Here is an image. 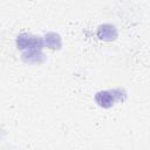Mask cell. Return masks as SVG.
<instances>
[{
    "label": "cell",
    "instance_id": "obj_1",
    "mask_svg": "<svg viewBox=\"0 0 150 150\" xmlns=\"http://www.w3.org/2000/svg\"><path fill=\"white\" fill-rule=\"evenodd\" d=\"M18 49H42L43 40L41 36H34L28 33H21L16 36Z\"/></svg>",
    "mask_w": 150,
    "mask_h": 150
},
{
    "label": "cell",
    "instance_id": "obj_2",
    "mask_svg": "<svg viewBox=\"0 0 150 150\" xmlns=\"http://www.w3.org/2000/svg\"><path fill=\"white\" fill-rule=\"evenodd\" d=\"M117 29L110 23H103L97 28V36L103 41H114L117 39Z\"/></svg>",
    "mask_w": 150,
    "mask_h": 150
},
{
    "label": "cell",
    "instance_id": "obj_3",
    "mask_svg": "<svg viewBox=\"0 0 150 150\" xmlns=\"http://www.w3.org/2000/svg\"><path fill=\"white\" fill-rule=\"evenodd\" d=\"M95 101L96 103L102 107V108H110L114 105L116 98L114 96V94L111 91H107V90H102V91H98L96 93L95 95Z\"/></svg>",
    "mask_w": 150,
    "mask_h": 150
},
{
    "label": "cell",
    "instance_id": "obj_4",
    "mask_svg": "<svg viewBox=\"0 0 150 150\" xmlns=\"http://www.w3.org/2000/svg\"><path fill=\"white\" fill-rule=\"evenodd\" d=\"M22 61L27 63H41L46 60L45 54L41 53V49H28L21 55Z\"/></svg>",
    "mask_w": 150,
    "mask_h": 150
},
{
    "label": "cell",
    "instance_id": "obj_5",
    "mask_svg": "<svg viewBox=\"0 0 150 150\" xmlns=\"http://www.w3.org/2000/svg\"><path fill=\"white\" fill-rule=\"evenodd\" d=\"M45 45L53 49V50H56V49H60L61 46H62V42H61V38L59 34L54 33V32H49L45 35Z\"/></svg>",
    "mask_w": 150,
    "mask_h": 150
}]
</instances>
